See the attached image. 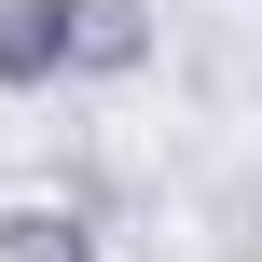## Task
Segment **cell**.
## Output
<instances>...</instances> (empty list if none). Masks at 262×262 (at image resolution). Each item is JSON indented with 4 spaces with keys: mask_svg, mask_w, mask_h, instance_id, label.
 <instances>
[{
    "mask_svg": "<svg viewBox=\"0 0 262 262\" xmlns=\"http://www.w3.org/2000/svg\"><path fill=\"white\" fill-rule=\"evenodd\" d=\"M83 83V0H0V97Z\"/></svg>",
    "mask_w": 262,
    "mask_h": 262,
    "instance_id": "obj_1",
    "label": "cell"
},
{
    "mask_svg": "<svg viewBox=\"0 0 262 262\" xmlns=\"http://www.w3.org/2000/svg\"><path fill=\"white\" fill-rule=\"evenodd\" d=\"M0 262H111V221L83 193H14L0 207Z\"/></svg>",
    "mask_w": 262,
    "mask_h": 262,
    "instance_id": "obj_2",
    "label": "cell"
},
{
    "mask_svg": "<svg viewBox=\"0 0 262 262\" xmlns=\"http://www.w3.org/2000/svg\"><path fill=\"white\" fill-rule=\"evenodd\" d=\"M152 41H166V14H152V0H83V83H138V69H152Z\"/></svg>",
    "mask_w": 262,
    "mask_h": 262,
    "instance_id": "obj_3",
    "label": "cell"
}]
</instances>
